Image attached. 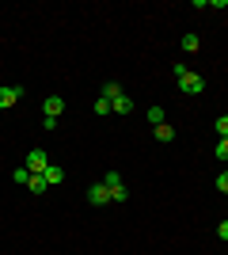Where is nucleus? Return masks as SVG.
I'll list each match as a JSON object with an SVG mask.
<instances>
[{
	"instance_id": "nucleus-1",
	"label": "nucleus",
	"mask_w": 228,
	"mask_h": 255,
	"mask_svg": "<svg viewBox=\"0 0 228 255\" xmlns=\"http://www.w3.org/2000/svg\"><path fill=\"white\" fill-rule=\"evenodd\" d=\"M175 80H179V92H183V96H202V92H206V76L194 73V69H186V65H175Z\"/></svg>"
},
{
	"instance_id": "nucleus-2",
	"label": "nucleus",
	"mask_w": 228,
	"mask_h": 255,
	"mask_svg": "<svg viewBox=\"0 0 228 255\" xmlns=\"http://www.w3.org/2000/svg\"><path fill=\"white\" fill-rule=\"evenodd\" d=\"M23 168L31 171V175H42V171L50 168V156H46V149H31V152H27V160H23Z\"/></svg>"
},
{
	"instance_id": "nucleus-3",
	"label": "nucleus",
	"mask_w": 228,
	"mask_h": 255,
	"mask_svg": "<svg viewBox=\"0 0 228 255\" xmlns=\"http://www.w3.org/2000/svg\"><path fill=\"white\" fill-rule=\"evenodd\" d=\"M19 99H23V88H19V84H8V88H0V111L15 107Z\"/></svg>"
},
{
	"instance_id": "nucleus-4",
	"label": "nucleus",
	"mask_w": 228,
	"mask_h": 255,
	"mask_svg": "<svg viewBox=\"0 0 228 255\" xmlns=\"http://www.w3.org/2000/svg\"><path fill=\"white\" fill-rule=\"evenodd\" d=\"M87 202H91V206H107V202H110V187H107V183L87 187Z\"/></svg>"
},
{
	"instance_id": "nucleus-5",
	"label": "nucleus",
	"mask_w": 228,
	"mask_h": 255,
	"mask_svg": "<svg viewBox=\"0 0 228 255\" xmlns=\"http://www.w3.org/2000/svg\"><path fill=\"white\" fill-rule=\"evenodd\" d=\"M42 111H46V118H61V111H65V99L61 96H50L42 103Z\"/></svg>"
},
{
	"instance_id": "nucleus-6",
	"label": "nucleus",
	"mask_w": 228,
	"mask_h": 255,
	"mask_svg": "<svg viewBox=\"0 0 228 255\" xmlns=\"http://www.w3.org/2000/svg\"><path fill=\"white\" fill-rule=\"evenodd\" d=\"M42 179L50 183V187H61V183H65V168H57V164H50V168L42 171Z\"/></svg>"
},
{
	"instance_id": "nucleus-7",
	"label": "nucleus",
	"mask_w": 228,
	"mask_h": 255,
	"mask_svg": "<svg viewBox=\"0 0 228 255\" xmlns=\"http://www.w3.org/2000/svg\"><path fill=\"white\" fill-rule=\"evenodd\" d=\"M27 191H31V194H46V191H50V183H46L42 175H31V179H27Z\"/></svg>"
},
{
	"instance_id": "nucleus-8",
	"label": "nucleus",
	"mask_w": 228,
	"mask_h": 255,
	"mask_svg": "<svg viewBox=\"0 0 228 255\" xmlns=\"http://www.w3.org/2000/svg\"><path fill=\"white\" fill-rule=\"evenodd\" d=\"M156 141L171 145V141H175V126H167V122H163V126H156Z\"/></svg>"
},
{
	"instance_id": "nucleus-9",
	"label": "nucleus",
	"mask_w": 228,
	"mask_h": 255,
	"mask_svg": "<svg viewBox=\"0 0 228 255\" xmlns=\"http://www.w3.org/2000/svg\"><path fill=\"white\" fill-rule=\"evenodd\" d=\"M179 46H183L186 53H198V46H202V38H198V34L190 31V34H183V42H179Z\"/></svg>"
},
{
	"instance_id": "nucleus-10",
	"label": "nucleus",
	"mask_w": 228,
	"mask_h": 255,
	"mask_svg": "<svg viewBox=\"0 0 228 255\" xmlns=\"http://www.w3.org/2000/svg\"><path fill=\"white\" fill-rule=\"evenodd\" d=\"M149 122L152 126H163V122H167V111H163V107H149Z\"/></svg>"
},
{
	"instance_id": "nucleus-11",
	"label": "nucleus",
	"mask_w": 228,
	"mask_h": 255,
	"mask_svg": "<svg viewBox=\"0 0 228 255\" xmlns=\"http://www.w3.org/2000/svg\"><path fill=\"white\" fill-rule=\"evenodd\" d=\"M103 96H107L110 103H114V99H118V96H126V92H122V84H114V80H107V84H103Z\"/></svg>"
},
{
	"instance_id": "nucleus-12",
	"label": "nucleus",
	"mask_w": 228,
	"mask_h": 255,
	"mask_svg": "<svg viewBox=\"0 0 228 255\" xmlns=\"http://www.w3.org/2000/svg\"><path fill=\"white\" fill-rule=\"evenodd\" d=\"M130 111H133V99L130 96H118V99H114V115H130Z\"/></svg>"
},
{
	"instance_id": "nucleus-13",
	"label": "nucleus",
	"mask_w": 228,
	"mask_h": 255,
	"mask_svg": "<svg viewBox=\"0 0 228 255\" xmlns=\"http://www.w3.org/2000/svg\"><path fill=\"white\" fill-rule=\"evenodd\" d=\"M110 111H114V103H110L107 96H99V99H95V115H103V118H107Z\"/></svg>"
},
{
	"instance_id": "nucleus-14",
	"label": "nucleus",
	"mask_w": 228,
	"mask_h": 255,
	"mask_svg": "<svg viewBox=\"0 0 228 255\" xmlns=\"http://www.w3.org/2000/svg\"><path fill=\"white\" fill-rule=\"evenodd\" d=\"M213 156H217V160H225V164H228V137H221V141H217V149H213Z\"/></svg>"
},
{
	"instance_id": "nucleus-15",
	"label": "nucleus",
	"mask_w": 228,
	"mask_h": 255,
	"mask_svg": "<svg viewBox=\"0 0 228 255\" xmlns=\"http://www.w3.org/2000/svg\"><path fill=\"white\" fill-rule=\"evenodd\" d=\"M126 198H130V191H126V183H122V187H114V191H110V202H126Z\"/></svg>"
},
{
	"instance_id": "nucleus-16",
	"label": "nucleus",
	"mask_w": 228,
	"mask_h": 255,
	"mask_svg": "<svg viewBox=\"0 0 228 255\" xmlns=\"http://www.w3.org/2000/svg\"><path fill=\"white\" fill-rule=\"evenodd\" d=\"M11 179L19 183V187H27V179H31V171H27V168H15V171H11Z\"/></svg>"
},
{
	"instance_id": "nucleus-17",
	"label": "nucleus",
	"mask_w": 228,
	"mask_h": 255,
	"mask_svg": "<svg viewBox=\"0 0 228 255\" xmlns=\"http://www.w3.org/2000/svg\"><path fill=\"white\" fill-rule=\"evenodd\" d=\"M103 183L114 191V187H122V175H118V171H107V175H103Z\"/></svg>"
},
{
	"instance_id": "nucleus-18",
	"label": "nucleus",
	"mask_w": 228,
	"mask_h": 255,
	"mask_svg": "<svg viewBox=\"0 0 228 255\" xmlns=\"http://www.w3.org/2000/svg\"><path fill=\"white\" fill-rule=\"evenodd\" d=\"M213 129H217L221 137H228V115H221V118H217V122H213Z\"/></svg>"
},
{
	"instance_id": "nucleus-19",
	"label": "nucleus",
	"mask_w": 228,
	"mask_h": 255,
	"mask_svg": "<svg viewBox=\"0 0 228 255\" xmlns=\"http://www.w3.org/2000/svg\"><path fill=\"white\" fill-rule=\"evenodd\" d=\"M217 191H221V194H228V168L217 175Z\"/></svg>"
},
{
	"instance_id": "nucleus-20",
	"label": "nucleus",
	"mask_w": 228,
	"mask_h": 255,
	"mask_svg": "<svg viewBox=\"0 0 228 255\" xmlns=\"http://www.w3.org/2000/svg\"><path fill=\"white\" fill-rule=\"evenodd\" d=\"M217 236H221V240H228V221H221V225H217Z\"/></svg>"
}]
</instances>
